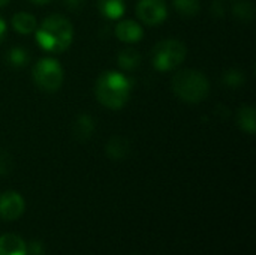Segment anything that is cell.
<instances>
[{
    "instance_id": "obj_21",
    "label": "cell",
    "mask_w": 256,
    "mask_h": 255,
    "mask_svg": "<svg viewBox=\"0 0 256 255\" xmlns=\"http://www.w3.org/2000/svg\"><path fill=\"white\" fill-rule=\"evenodd\" d=\"M27 255H44V243L39 240L32 242L27 246Z\"/></svg>"
},
{
    "instance_id": "obj_15",
    "label": "cell",
    "mask_w": 256,
    "mask_h": 255,
    "mask_svg": "<svg viewBox=\"0 0 256 255\" xmlns=\"http://www.w3.org/2000/svg\"><path fill=\"white\" fill-rule=\"evenodd\" d=\"M117 63L124 71H134L141 65V54L135 48H124L118 53Z\"/></svg>"
},
{
    "instance_id": "obj_11",
    "label": "cell",
    "mask_w": 256,
    "mask_h": 255,
    "mask_svg": "<svg viewBox=\"0 0 256 255\" xmlns=\"http://www.w3.org/2000/svg\"><path fill=\"white\" fill-rule=\"evenodd\" d=\"M94 132V120L88 114H81L74 123V135L78 141H87Z\"/></svg>"
},
{
    "instance_id": "obj_7",
    "label": "cell",
    "mask_w": 256,
    "mask_h": 255,
    "mask_svg": "<svg viewBox=\"0 0 256 255\" xmlns=\"http://www.w3.org/2000/svg\"><path fill=\"white\" fill-rule=\"evenodd\" d=\"M26 209L24 198L15 192V191H8L0 195V218L4 221H15L18 219Z\"/></svg>"
},
{
    "instance_id": "obj_14",
    "label": "cell",
    "mask_w": 256,
    "mask_h": 255,
    "mask_svg": "<svg viewBox=\"0 0 256 255\" xmlns=\"http://www.w3.org/2000/svg\"><path fill=\"white\" fill-rule=\"evenodd\" d=\"M237 123L244 132L254 135L256 131L255 108L252 105H243L237 113Z\"/></svg>"
},
{
    "instance_id": "obj_4",
    "label": "cell",
    "mask_w": 256,
    "mask_h": 255,
    "mask_svg": "<svg viewBox=\"0 0 256 255\" xmlns=\"http://www.w3.org/2000/svg\"><path fill=\"white\" fill-rule=\"evenodd\" d=\"M186 45L178 39H164L153 47L152 62L158 71L168 72L178 68L186 59Z\"/></svg>"
},
{
    "instance_id": "obj_5",
    "label": "cell",
    "mask_w": 256,
    "mask_h": 255,
    "mask_svg": "<svg viewBox=\"0 0 256 255\" xmlns=\"http://www.w3.org/2000/svg\"><path fill=\"white\" fill-rule=\"evenodd\" d=\"M33 80L39 89L44 92H56L63 83V68L58 60L52 57H44L38 60L33 66Z\"/></svg>"
},
{
    "instance_id": "obj_2",
    "label": "cell",
    "mask_w": 256,
    "mask_h": 255,
    "mask_svg": "<svg viewBox=\"0 0 256 255\" xmlns=\"http://www.w3.org/2000/svg\"><path fill=\"white\" fill-rule=\"evenodd\" d=\"M130 90H132L130 80L117 71H106L100 74L94 86V93L98 101L102 105L112 110H118L128 102L130 96Z\"/></svg>"
},
{
    "instance_id": "obj_18",
    "label": "cell",
    "mask_w": 256,
    "mask_h": 255,
    "mask_svg": "<svg viewBox=\"0 0 256 255\" xmlns=\"http://www.w3.org/2000/svg\"><path fill=\"white\" fill-rule=\"evenodd\" d=\"M222 81H224V84H225L226 87L237 89V87H240V86L246 81V77H244V74H243L240 69L232 68V69L225 71V74H224V77H222Z\"/></svg>"
},
{
    "instance_id": "obj_8",
    "label": "cell",
    "mask_w": 256,
    "mask_h": 255,
    "mask_svg": "<svg viewBox=\"0 0 256 255\" xmlns=\"http://www.w3.org/2000/svg\"><path fill=\"white\" fill-rule=\"evenodd\" d=\"M116 36L118 38V41L122 42H128V44H135V42H140L144 36V30L142 27L134 21V20H124V21H120L117 26H116V30H114Z\"/></svg>"
},
{
    "instance_id": "obj_22",
    "label": "cell",
    "mask_w": 256,
    "mask_h": 255,
    "mask_svg": "<svg viewBox=\"0 0 256 255\" xmlns=\"http://www.w3.org/2000/svg\"><path fill=\"white\" fill-rule=\"evenodd\" d=\"M62 2L70 11H80L84 6V0H62Z\"/></svg>"
},
{
    "instance_id": "obj_20",
    "label": "cell",
    "mask_w": 256,
    "mask_h": 255,
    "mask_svg": "<svg viewBox=\"0 0 256 255\" xmlns=\"http://www.w3.org/2000/svg\"><path fill=\"white\" fill-rule=\"evenodd\" d=\"M12 167H14V162H12L10 155L4 149H0V176L9 174Z\"/></svg>"
},
{
    "instance_id": "obj_24",
    "label": "cell",
    "mask_w": 256,
    "mask_h": 255,
    "mask_svg": "<svg viewBox=\"0 0 256 255\" xmlns=\"http://www.w3.org/2000/svg\"><path fill=\"white\" fill-rule=\"evenodd\" d=\"M6 33H8V24H6V21L0 17V42L4 39Z\"/></svg>"
},
{
    "instance_id": "obj_6",
    "label": "cell",
    "mask_w": 256,
    "mask_h": 255,
    "mask_svg": "<svg viewBox=\"0 0 256 255\" xmlns=\"http://www.w3.org/2000/svg\"><path fill=\"white\" fill-rule=\"evenodd\" d=\"M138 18L148 26H158L165 21L168 15L165 0H140L136 5Z\"/></svg>"
},
{
    "instance_id": "obj_10",
    "label": "cell",
    "mask_w": 256,
    "mask_h": 255,
    "mask_svg": "<svg viewBox=\"0 0 256 255\" xmlns=\"http://www.w3.org/2000/svg\"><path fill=\"white\" fill-rule=\"evenodd\" d=\"M106 155L110 159L114 161H122L124 158H128L129 152H130V143L120 135H114L112 138H110V141L106 143Z\"/></svg>"
},
{
    "instance_id": "obj_13",
    "label": "cell",
    "mask_w": 256,
    "mask_h": 255,
    "mask_svg": "<svg viewBox=\"0 0 256 255\" xmlns=\"http://www.w3.org/2000/svg\"><path fill=\"white\" fill-rule=\"evenodd\" d=\"M12 27L15 32H18L21 35H28L36 30L38 21L28 12H18L12 17Z\"/></svg>"
},
{
    "instance_id": "obj_17",
    "label": "cell",
    "mask_w": 256,
    "mask_h": 255,
    "mask_svg": "<svg viewBox=\"0 0 256 255\" xmlns=\"http://www.w3.org/2000/svg\"><path fill=\"white\" fill-rule=\"evenodd\" d=\"M174 8L180 15L190 18V17L198 15L201 5H200V0H174Z\"/></svg>"
},
{
    "instance_id": "obj_1",
    "label": "cell",
    "mask_w": 256,
    "mask_h": 255,
    "mask_svg": "<svg viewBox=\"0 0 256 255\" xmlns=\"http://www.w3.org/2000/svg\"><path fill=\"white\" fill-rule=\"evenodd\" d=\"M34 32L38 45L46 53H62L70 47L74 39L70 21L58 14L46 17Z\"/></svg>"
},
{
    "instance_id": "obj_19",
    "label": "cell",
    "mask_w": 256,
    "mask_h": 255,
    "mask_svg": "<svg viewBox=\"0 0 256 255\" xmlns=\"http://www.w3.org/2000/svg\"><path fill=\"white\" fill-rule=\"evenodd\" d=\"M234 14L242 20H252L255 15V6L250 0H242L234 5Z\"/></svg>"
},
{
    "instance_id": "obj_25",
    "label": "cell",
    "mask_w": 256,
    "mask_h": 255,
    "mask_svg": "<svg viewBox=\"0 0 256 255\" xmlns=\"http://www.w3.org/2000/svg\"><path fill=\"white\" fill-rule=\"evenodd\" d=\"M34 5H46L48 2H51V0H32Z\"/></svg>"
},
{
    "instance_id": "obj_16",
    "label": "cell",
    "mask_w": 256,
    "mask_h": 255,
    "mask_svg": "<svg viewBox=\"0 0 256 255\" xmlns=\"http://www.w3.org/2000/svg\"><path fill=\"white\" fill-rule=\"evenodd\" d=\"M6 60L14 68H22L30 60V54L24 47H12L6 54Z\"/></svg>"
},
{
    "instance_id": "obj_26",
    "label": "cell",
    "mask_w": 256,
    "mask_h": 255,
    "mask_svg": "<svg viewBox=\"0 0 256 255\" xmlns=\"http://www.w3.org/2000/svg\"><path fill=\"white\" fill-rule=\"evenodd\" d=\"M8 2H9V0H0V8L4 6V5H8Z\"/></svg>"
},
{
    "instance_id": "obj_9",
    "label": "cell",
    "mask_w": 256,
    "mask_h": 255,
    "mask_svg": "<svg viewBox=\"0 0 256 255\" xmlns=\"http://www.w3.org/2000/svg\"><path fill=\"white\" fill-rule=\"evenodd\" d=\"M0 255H27V245L16 234H3L0 237Z\"/></svg>"
},
{
    "instance_id": "obj_12",
    "label": "cell",
    "mask_w": 256,
    "mask_h": 255,
    "mask_svg": "<svg viewBox=\"0 0 256 255\" xmlns=\"http://www.w3.org/2000/svg\"><path fill=\"white\" fill-rule=\"evenodd\" d=\"M98 8L108 20H118L126 11L124 0H98Z\"/></svg>"
},
{
    "instance_id": "obj_3",
    "label": "cell",
    "mask_w": 256,
    "mask_h": 255,
    "mask_svg": "<svg viewBox=\"0 0 256 255\" xmlns=\"http://www.w3.org/2000/svg\"><path fill=\"white\" fill-rule=\"evenodd\" d=\"M172 92L184 102L198 104L207 98L210 93L208 78L196 69H182L171 81Z\"/></svg>"
},
{
    "instance_id": "obj_23",
    "label": "cell",
    "mask_w": 256,
    "mask_h": 255,
    "mask_svg": "<svg viewBox=\"0 0 256 255\" xmlns=\"http://www.w3.org/2000/svg\"><path fill=\"white\" fill-rule=\"evenodd\" d=\"M212 12L216 15V17H222L225 14V8L224 5L220 3V0H214L213 5H212Z\"/></svg>"
}]
</instances>
